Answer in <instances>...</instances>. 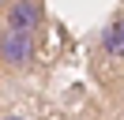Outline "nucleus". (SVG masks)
I'll use <instances>...</instances> for the list:
<instances>
[{
	"mask_svg": "<svg viewBox=\"0 0 124 120\" xmlns=\"http://www.w3.org/2000/svg\"><path fill=\"white\" fill-rule=\"evenodd\" d=\"M34 56H38V34L0 30V68L4 71H26Z\"/></svg>",
	"mask_w": 124,
	"mask_h": 120,
	"instance_id": "nucleus-1",
	"label": "nucleus"
},
{
	"mask_svg": "<svg viewBox=\"0 0 124 120\" xmlns=\"http://www.w3.org/2000/svg\"><path fill=\"white\" fill-rule=\"evenodd\" d=\"M38 26H41V0H8L4 4V26L0 30L38 34Z\"/></svg>",
	"mask_w": 124,
	"mask_h": 120,
	"instance_id": "nucleus-2",
	"label": "nucleus"
},
{
	"mask_svg": "<svg viewBox=\"0 0 124 120\" xmlns=\"http://www.w3.org/2000/svg\"><path fill=\"white\" fill-rule=\"evenodd\" d=\"M101 52L109 60H124V15H116L105 30H101Z\"/></svg>",
	"mask_w": 124,
	"mask_h": 120,
	"instance_id": "nucleus-3",
	"label": "nucleus"
},
{
	"mask_svg": "<svg viewBox=\"0 0 124 120\" xmlns=\"http://www.w3.org/2000/svg\"><path fill=\"white\" fill-rule=\"evenodd\" d=\"M0 120H30V116H23V112H4Z\"/></svg>",
	"mask_w": 124,
	"mask_h": 120,
	"instance_id": "nucleus-4",
	"label": "nucleus"
},
{
	"mask_svg": "<svg viewBox=\"0 0 124 120\" xmlns=\"http://www.w3.org/2000/svg\"><path fill=\"white\" fill-rule=\"evenodd\" d=\"M0 75H4V68H0Z\"/></svg>",
	"mask_w": 124,
	"mask_h": 120,
	"instance_id": "nucleus-5",
	"label": "nucleus"
}]
</instances>
